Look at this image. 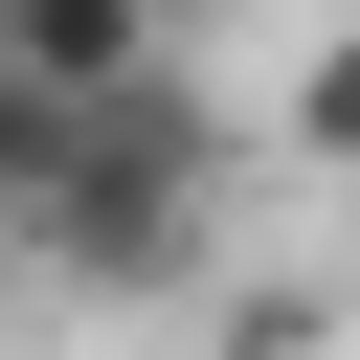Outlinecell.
<instances>
[{
  "label": "cell",
  "mask_w": 360,
  "mask_h": 360,
  "mask_svg": "<svg viewBox=\"0 0 360 360\" xmlns=\"http://www.w3.org/2000/svg\"><path fill=\"white\" fill-rule=\"evenodd\" d=\"M0 68L68 112V90H135V68H180V45H158V0H0Z\"/></svg>",
  "instance_id": "7a4b0ae2"
},
{
  "label": "cell",
  "mask_w": 360,
  "mask_h": 360,
  "mask_svg": "<svg viewBox=\"0 0 360 360\" xmlns=\"http://www.w3.org/2000/svg\"><path fill=\"white\" fill-rule=\"evenodd\" d=\"M202 202H225V112H202L180 68H135V90H68V112H45L22 248L90 270V292H158V270H202Z\"/></svg>",
  "instance_id": "6da1fadb"
},
{
  "label": "cell",
  "mask_w": 360,
  "mask_h": 360,
  "mask_svg": "<svg viewBox=\"0 0 360 360\" xmlns=\"http://www.w3.org/2000/svg\"><path fill=\"white\" fill-rule=\"evenodd\" d=\"M22 180H45V90L0 68V248H22Z\"/></svg>",
  "instance_id": "277c9868"
},
{
  "label": "cell",
  "mask_w": 360,
  "mask_h": 360,
  "mask_svg": "<svg viewBox=\"0 0 360 360\" xmlns=\"http://www.w3.org/2000/svg\"><path fill=\"white\" fill-rule=\"evenodd\" d=\"M292 158H338V180H360V45H315V68H292Z\"/></svg>",
  "instance_id": "3957f363"
}]
</instances>
